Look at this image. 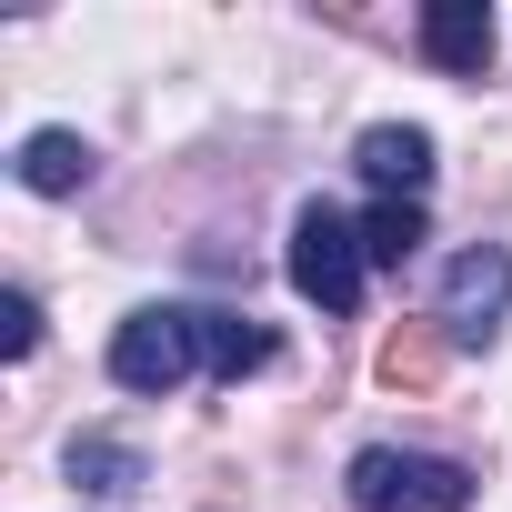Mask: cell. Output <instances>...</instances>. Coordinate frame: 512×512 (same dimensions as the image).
<instances>
[{
  "label": "cell",
  "instance_id": "obj_1",
  "mask_svg": "<svg viewBox=\"0 0 512 512\" xmlns=\"http://www.w3.org/2000/svg\"><path fill=\"white\" fill-rule=\"evenodd\" d=\"M362 272H372L362 221H342L332 201H302V211H292V292L342 322V312H362Z\"/></svg>",
  "mask_w": 512,
  "mask_h": 512
},
{
  "label": "cell",
  "instance_id": "obj_2",
  "mask_svg": "<svg viewBox=\"0 0 512 512\" xmlns=\"http://www.w3.org/2000/svg\"><path fill=\"white\" fill-rule=\"evenodd\" d=\"M352 502H362V512H462V502H472V472L442 462V452L372 442V452H352Z\"/></svg>",
  "mask_w": 512,
  "mask_h": 512
},
{
  "label": "cell",
  "instance_id": "obj_3",
  "mask_svg": "<svg viewBox=\"0 0 512 512\" xmlns=\"http://www.w3.org/2000/svg\"><path fill=\"white\" fill-rule=\"evenodd\" d=\"M201 362V322H191V302H151V312H131L121 332H111V382L121 392H181V372Z\"/></svg>",
  "mask_w": 512,
  "mask_h": 512
},
{
  "label": "cell",
  "instance_id": "obj_4",
  "mask_svg": "<svg viewBox=\"0 0 512 512\" xmlns=\"http://www.w3.org/2000/svg\"><path fill=\"white\" fill-rule=\"evenodd\" d=\"M502 312H512V251L502 241H472L462 262L442 272V342H492L502 332Z\"/></svg>",
  "mask_w": 512,
  "mask_h": 512
},
{
  "label": "cell",
  "instance_id": "obj_5",
  "mask_svg": "<svg viewBox=\"0 0 512 512\" xmlns=\"http://www.w3.org/2000/svg\"><path fill=\"white\" fill-rule=\"evenodd\" d=\"M352 161H362V181H372L382 201H412V191L432 181V131H412V121H372Z\"/></svg>",
  "mask_w": 512,
  "mask_h": 512
},
{
  "label": "cell",
  "instance_id": "obj_6",
  "mask_svg": "<svg viewBox=\"0 0 512 512\" xmlns=\"http://www.w3.org/2000/svg\"><path fill=\"white\" fill-rule=\"evenodd\" d=\"M422 51H432L452 81H482V61H492V11H482V0H432V11H422Z\"/></svg>",
  "mask_w": 512,
  "mask_h": 512
},
{
  "label": "cell",
  "instance_id": "obj_7",
  "mask_svg": "<svg viewBox=\"0 0 512 512\" xmlns=\"http://www.w3.org/2000/svg\"><path fill=\"white\" fill-rule=\"evenodd\" d=\"M11 171H21V191H41V201H71V191L91 181V141H81V131H31Z\"/></svg>",
  "mask_w": 512,
  "mask_h": 512
},
{
  "label": "cell",
  "instance_id": "obj_8",
  "mask_svg": "<svg viewBox=\"0 0 512 512\" xmlns=\"http://www.w3.org/2000/svg\"><path fill=\"white\" fill-rule=\"evenodd\" d=\"M191 322H201V362H211L221 382H241V372L272 362V332L251 322V312H191Z\"/></svg>",
  "mask_w": 512,
  "mask_h": 512
},
{
  "label": "cell",
  "instance_id": "obj_9",
  "mask_svg": "<svg viewBox=\"0 0 512 512\" xmlns=\"http://www.w3.org/2000/svg\"><path fill=\"white\" fill-rule=\"evenodd\" d=\"M422 241H432V231H422V201H372V211H362V251H372L382 272H402Z\"/></svg>",
  "mask_w": 512,
  "mask_h": 512
},
{
  "label": "cell",
  "instance_id": "obj_10",
  "mask_svg": "<svg viewBox=\"0 0 512 512\" xmlns=\"http://www.w3.org/2000/svg\"><path fill=\"white\" fill-rule=\"evenodd\" d=\"M71 482L111 502V492H131V482H141V452H131V442H101V432H91V442H71Z\"/></svg>",
  "mask_w": 512,
  "mask_h": 512
},
{
  "label": "cell",
  "instance_id": "obj_11",
  "mask_svg": "<svg viewBox=\"0 0 512 512\" xmlns=\"http://www.w3.org/2000/svg\"><path fill=\"white\" fill-rule=\"evenodd\" d=\"M432 372H442V332H392L382 342V382L392 392H422Z\"/></svg>",
  "mask_w": 512,
  "mask_h": 512
},
{
  "label": "cell",
  "instance_id": "obj_12",
  "mask_svg": "<svg viewBox=\"0 0 512 512\" xmlns=\"http://www.w3.org/2000/svg\"><path fill=\"white\" fill-rule=\"evenodd\" d=\"M0 352H11V362L41 352V302L31 292H0Z\"/></svg>",
  "mask_w": 512,
  "mask_h": 512
}]
</instances>
